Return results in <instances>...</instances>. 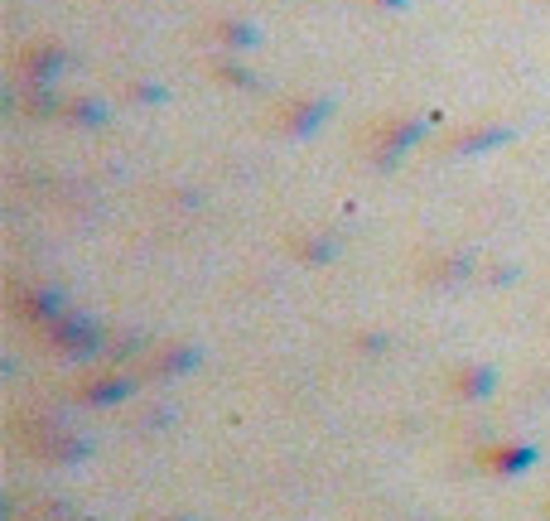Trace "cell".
<instances>
[{
    "label": "cell",
    "instance_id": "obj_6",
    "mask_svg": "<svg viewBox=\"0 0 550 521\" xmlns=\"http://www.w3.org/2000/svg\"><path fill=\"white\" fill-rule=\"evenodd\" d=\"M502 140H512L507 126H464V131H454V136L444 140V150L449 155H478V150H493Z\"/></svg>",
    "mask_w": 550,
    "mask_h": 521
},
{
    "label": "cell",
    "instance_id": "obj_3",
    "mask_svg": "<svg viewBox=\"0 0 550 521\" xmlns=\"http://www.w3.org/2000/svg\"><path fill=\"white\" fill-rule=\"evenodd\" d=\"M536 459H541L536 444H512V439H497L488 449H478V464L497 478H522L526 468H536Z\"/></svg>",
    "mask_w": 550,
    "mask_h": 521
},
{
    "label": "cell",
    "instance_id": "obj_5",
    "mask_svg": "<svg viewBox=\"0 0 550 521\" xmlns=\"http://www.w3.org/2000/svg\"><path fill=\"white\" fill-rule=\"evenodd\" d=\"M63 63H68V54L58 49V44H29L25 49V78H29V87H49L63 73Z\"/></svg>",
    "mask_w": 550,
    "mask_h": 521
},
{
    "label": "cell",
    "instance_id": "obj_1",
    "mask_svg": "<svg viewBox=\"0 0 550 521\" xmlns=\"http://www.w3.org/2000/svg\"><path fill=\"white\" fill-rule=\"evenodd\" d=\"M420 136H425V121H420V116L377 121V126H372V140H367V155H372V165H377V169H391Z\"/></svg>",
    "mask_w": 550,
    "mask_h": 521
},
{
    "label": "cell",
    "instance_id": "obj_13",
    "mask_svg": "<svg viewBox=\"0 0 550 521\" xmlns=\"http://www.w3.org/2000/svg\"><path fill=\"white\" fill-rule=\"evenodd\" d=\"M295 251H300L304 261H314V266H324V261H333V256H338V247H333L329 237H309V247L300 242Z\"/></svg>",
    "mask_w": 550,
    "mask_h": 521
},
{
    "label": "cell",
    "instance_id": "obj_10",
    "mask_svg": "<svg viewBox=\"0 0 550 521\" xmlns=\"http://www.w3.org/2000/svg\"><path fill=\"white\" fill-rule=\"evenodd\" d=\"M193 367H198L193 348H160V353H150V362H145L150 377H179V372H193Z\"/></svg>",
    "mask_w": 550,
    "mask_h": 521
},
{
    "label": "cell",
    "instance_id": "obj_2",
    "mask_svg": "<svg viewBox=\"0 0 550 521\" xmlns=\"http://www.w3.org/2000/svg\"><path fill=\"white\" fill-rule=\"evenodd\" d=\"M44 338L54 343L58 353L87 357L102 348V324H97V319H83V314H63V319H54V324L44 329Z\"/></svg>",
    "mask_w": 550,
    "mask_h": 521
},
{
    "label": "cell",
    "instance_id": "obj_14",
    "mask_svg": "<svg viewBox=\"0 0 550 521\" xmlns=\"http://www.w3.org/2000/svg\"><path fill=\"white\" fill-rule=\"evenodd\" d=\"M213 78H218V83H242V87L251 83V73L242 68V63H218V68H213Z\"/></svg>",
    "mask_w": 550,
    "mask_h": 521
},
{
    "label": "cell",
    "instance_id": "obj_4",
    "mask_svg": "<svg viewBox=\"0 0 550 521\" xmlns=\"http://www.w3.org/2000/svg\"><path fill=\"white\" fill-rule=\"evenodd\" d=\"M329 111H333V102L329 97H300V102H290V107L280 111V126L290 131V136H314L324 121H329Z\"/></svg>",
    "mask_w": 550,
    "mask_h": 521
},
{
    "label": "cell",
    "instance_id": "obj_9",
    "mask_svg": "<svg viewBox=\"0 0 550 521\" xmlns=\"http://www.w3.org/2000/svg\"><path fill=\"white\" fill-rule=\"evenodd\" d=\"M126 391H131V382H126V377L102 372V377H92V382L78 386V401H87V406H111V401H121Z\"/></svg>",
    "mask_w": 550,
    "mask_h": 521
},
{
    "label": "cell",
    "instance_id": "obj_16",
    "mask_svg": "<svg viewBox=\"0 0 550 521\" xmlns=\"http://www.w3.org/2000/svg\"><path fill=\"white\" fill-rule=\"evenodd\" d=\"M131 97H136V102H165V92H160V87H150V83H136V87H131Z\"/></svg>",
    "mask_w": 550,
    "mask_h": 521
},
{
    "label": "cell",
    "instance_id": "obj_15",
    "mask_svg": "<svg viewBox=\"0 0 550 521\" xmlns=\"http://www.w3.org/2000/svg\"><path fill=\"white\" fill-rule=\"evenodd\" d=\"M358 348H367V353H386V348H391V338H386V333H362Z\"/></svg>",
    "mask_w": 550,
    "mask_h": 521
},
{
    "label": "cell",
    "instance_id": "obj_7",
    "mask_svg": "<svg viewBox=\"0 0 550 521\" xmlns=\"http://www.w3.org/2000/svg\"><path fill=\"white\" fill-rule=\"evenodd\" d=\"M63 290H29V295H20V309H25V319H34V324H54V319H63L68 309H63Z\"/></svg>",
    "mask_w": 550,
    "mask_h": 521
},
{
    "label": "cell",
    "instance_id": "obj_8",
    "mask_svg": "<svg viewBox=\"0 0 550 521\" xmlns=\"http://www.w3.org/2000/svg\"><path fill=\"white\" fill-rule=\"evenodd\" d=\"M493 386H497L493 367H459V372H454V391H459V401H488Z\"/></svg>",
    "mask_w": 550,
    "mask_h": 521
},
{
    "label": "cell",
    "instance_id": "obj_12",
    "mask_svg": "<svg viewBox=\"0 0 550 521\" xmlns=\"http://www.w3.org/2000/svg\"><path fill=\"white\" fill-rule=\"evenodd\" d=\"M63 116H68V121H78V126H102V121H107V107H102V102L78 97V102H68V107H63Z\"/></svg>",
    "mask_w": 550,
    "mask_h": 521
},
{
    "label": "cell",
    "instance_id": "obj_18",
    "mask_svg": "<svg viewBox=\"0 0 550 521\" xmlns=\"http://www.w3.org/2000/svg\"><path fill=\"white\" fill-rule=\"evenodd\" d=\"M165 521H193V517H165Z\"/></svg>",
    "mask_w": 550,
    "mask_h": 521
},
{
    "label": "cell",
    "instance_id": "obj_11",
    "mask_svg": "<svg viewBox=\"0 0 550 521\" xmlns=\"http://www.w3.org/2000/svg\"><path fill=\"white\" fill-rule=\"evenodd\" d=\"M213 39H218L222 49H251V44L261 39V29L242 25V20H218V25H213Z\"/></svg>",
    "mask_w": 550,
    "mask_h": 521
},
{
    "label": "cell",
    "instance_id": "obj_17",
    "mask_svg": "<svg viewBox=\"0 0 550 521\" xmlns=\"http://www.w3.org/2000/svg\"><path fill=\"white\" fill-rule=\"evenodd\" d=\"M377 5H396V10H401V5H406V0H377Z\"/></svg>",
    "mask_w": 550,
    "mask_h": 521
}]
</instances>
